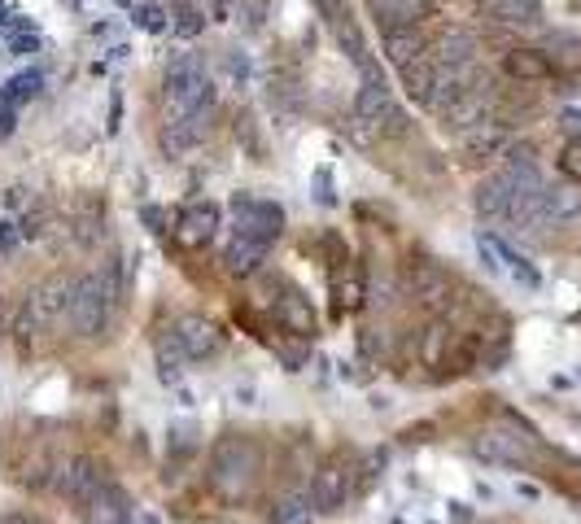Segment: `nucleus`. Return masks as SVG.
Returning a JSON list of instances; mask_svg holds the SVG:
<instances>
[{"label": "nucleus", "instance_id": "f257e3e1", "mask_svg": "<svg viewBox=\"0 0 581 524\" xmlns=\"http://www.w3.org/2000/svg\"><path fill=\"white\" fill-rule=\"evenodd\" d=\"M206 481L223 502H245L254 498L258 481H262V446L245 433H227L210 446V463H206Z\"/></svg>", "mask_w": 581, "mask_h": 524}, {"label": "nucleus", "instance_id": "f03ea898", "mask_svg": "<svg viewBox=\"0 0 581 524\" xmlns=\"http://www.w3.org/2000/svg\"><path fill=\"white\" fill-rule=\"evenodd\" d=\"M127 298L123 280V258L101 262V272H88L75 280V302H71V328L79 337H101L114 320V307Z\"/></svg>", "mask_w": 581, "mask_h": 524}, {"label": "nucleus", "instance_id": "7ed1b4c3", "mask_svg": "<svg viewBox=\"0 0 581 524\" xmlns=\"http://www.w3.org/2000/svg\"><path fill=\"white\" fill-rule=\"evenodd\" d=\"M201 110H214V88L206 79V66L197 53H175L166 66V123L193 118Z\"/></svg>", "mask_w": 581, "mask_h": 524}, {"label": "nucleus", "instance_id": "20e7f679", "mask_svg": "<svg viewBox=\"0 0 581 524\" xmlns=\"http://www.w3.org/2000/svg\"><path fill=\"white\" fill-rule=\"evenodd\" d=\"M71 302H75V280L71 276H49L32 289V298L23 302V315H18V333L32 337V333H45L49 324H58L62 315H71Z\"/></svg>", "mask_w": 581, "mask_h": 524}, {"label": "nucleus", "instance_id": "39448f33", "mask_svg": "<svg viewBox=\"0 0 581 524\" xmlns=\"http://www.w3.org/2000/svg\"><path fill=\"white\" fill-rule=\"evenodd\" d=\"M284 232V210L267 197H254V192H236L232 197V236H245V240H258V245H275Z\"/></svg>", "mask_w": 581, "mask_h": 524}, {"label": "nucleus", "instance_id": "423d86ee", "mask_svg": "<svg viewBox=\"0 0 581 524\" xmlns=\"http://www.w3.org/2000/svg\"><path fill=\"white\" fill-rule=\"evenodd\" d=\"M355 459L350 454H333L316 467L311 476V502L316 511H342L350 498H355Z\"/></svg>", "mask_w": 581, "mask_h": 524}, {"label": "nucleus", "instance_id": "0eeeda50", "mask_svg": "<svg viewBox=\"0 0 581 524\" xmlns=\"http://www.w3.org/2000/svg\"><path fill=\"white\" fill-rule=\"evenodd\" d=\"M58 494L66 498V502H75V507H88L110 481H106V467L92 459V454H71L62 467H58Z\"/></svg>", "mask_w": 581, "mask_h": 524}, {"label": "nucleus", "instance_id": "6e6552de", "mask_svg": "<svg viewBox=\"0 0 581 524\" xmlns=\"http://www.w3.org/2000/svg\"><path fill=\"white\" fill-rule=\"evenodd\" d=\"M533 437L520 433V428H485L472 450L485 459V463H498V467H529L533 463Z\"/></svg>", "mask_w": 581, "mask_h": 524}, {"label": "nucleus", "instance_id": "1a4fd4ad", "mask_svg": "<svg viewBox=\"0 0 581 524\" xmlns=\"http://www.w3.org/2000/svg\"><path fill=\"white\" fill-rule=\"evenodd\" d=\"M355 114H359V123H372V127H381V132H390V136H398V132L407 127V114L398 110V101H394V92L385 88V79L359 88Z\"/></svg>", "mask_w": 581, "mask_h": 524}, {"label": "nucleus", "instance_id": "9d476101", "mask_svg": "<svg viewBox=\"0 0 581 524\" xmlns=\"http://www.w3.org/2000/svg\"><path fill=\"white\" fill-rule=\"evenodd\" d=\"M477 249H481V258H485V267L490 272H507L520 289H537L542 285V276H537V267H533V262L529 258H520L507 240H498V236H490V232H481L477 236Z\"/></svg>", "mask_w": 581, "mask_h": 524}, {"label": "nucleus", "instance_id": "9b49d317", "mask_svg": "<svg viewBox=\"0 0 581 524\" xmlns=\"http://www.w3.org/2000/svg\"><path fill=\"white\" fill-rule=\"evenodd\" d=\"M171 333H175L184 359H214V354H223V328L214 320H206V315H180Z\"/></svg>", "mask_w": 581, "mask_h": 524}, {"label": "nucleus", "instance_id": "f8f14e48", "mask_svg": "<svg viewBox=\"0 0 581 524\" xmlns=\"http://www.w3.org/2000/svg\"><path fill=\"white\" fill-rule=\"evenodd\" d=\"M407 294L416 298V302H424V307H446L450 302V294H455V280L446 276V267H437V262H429V258H416L411 267H407Z\"/></svg>", "mask_w": 581, "mask_h": 524}, {"label": "nucleus", "instance_id": "ddd939ff", "mask_svg": "<svg viewBox=\"0 0 581 524\" xmlns=\"http://www.w3.org/2000/svg\"><path fill=\"white\" fill-rule=\"evenodd\" d=\"M219 219H223V210H219L214 201H188V205L180 210V219H175V240H180L184 249H201V245L214 240Z\"/></svg>", "mask_w": 581, "mask_h": 524}, {"label": "nucleus", "instance_id": "4468645a", "mask_svg": "<svg viewBox=\"0 0 581 524\" xmlns=\"http://www.w3.org/2000/svg\"><path fill=\"white\" fill-rule=\"evenodd\" d=\"M490 79H477L463 97H455L450 101V110L442 114L446 118V127H459V132H472V127H481V123H490Z\"/></svg>", "mask_w": 581, "mask_h": 524}, {"label": "nucleus", "instance_id": "2eb2a0df", "mask_svg": "<svg viewBox=\"0 0 581 524\" xmlns=\"http://www.w3.org/2000/svg\"><path fill=\"white\" fill-rule=\"evenodd\" d=\"M275 324L284 333H294L298 341H311L320 333V320L311 311V298H302L298 289H284V298H275Z\"/></svg>", "mask_w": 581, "mask_h": 524}, {"label": "nucleus", "instance_id": "dca6fc26", "mask_svg": "<svg viewBox=\"0 0 581 524\" xmlns=\"http://www.w3.org/2000/svg\"><path fill=\"white\" fill-rule=\"evenodd\" d=\"M481 10L490 23L516 27V32H529L542 23V0H481Z\"/></svg>", "mask_w": 581, "mask_h": 524}, {"label": "nucleus", "instance_id": "f3484780", "mask_svg": "<svg viewBox=\"0 0 581 524\" xmlns=\"http://www.w3.org/2000/svg\"><path fill=\"white\" fill-rule=\"evenodd\" d=\"M372 10L385 32H403V27H420L424 18H433V0H372Z\"/></svg>", "mask_w": 581, "mask_h": 524}, {"label": "nucleus", "instance_id": "a211bd4d", "mask_svg": "<svg viewBox=\"0 0 581 524\" xmlns=\"http://www.w3.org/2000/svg\"><path fill=\"white\" fill-rule=\"evenodd\" d=\"M429 58L437 62V71H468V66L477 62V40H472V32H463V27H450V32L437 40V49H433Z\"/></svg>", "mask_w": 581, "mask_h": 524}, {"label": "nucleus", "instance_id": "6ab92c4d", "mask_svg": "<svg viewBox=\"0 0 581 524\" xmlns=\"http://www.w3.org/2000/svg\"><path fill=\"white\" fill-rule=\"evenodd\" d=\"M507 149H511V132L498 127V123H481V127H472V132L463 136V153H468L472 162L507 158Z\"/></svg>", "mask_w": 581, "mask_h": 524}, {"label": "nucleus", "instance_id": "aec40b11", "mask_svg": "<svg viewBox=\"0 0 581 524\" xmlns=\"http://www.w3.org/2000/svg\"><path fill=\"white\" fill-rule=\"evenodd\" d=\"M84 511V524H132V502H127V494L119 489V485H106L88 507H79Z\"/></svg>", "mask_w": 581, "mask_h": 524}, {"label": "nucleus", "instance_id": "412c9836", "mask_svg": "<svg viewBox=\"0 0 581 524\" xmlns=\"http://www.w3.org/2000/svg\"><path fill=\"white\" fill-rule=\"evenodd\" d=\"M472 205H477L481 219H507V210H511V179H507L503 171H498V175H485V179L477 184Z\"/></svg>", "mask_w": 581, "mask_h": 524}, {"label": "nucleus", "instance_id": "4be33fe9", "mask_svg": "<svg viewBox=\"0 0 581 524\" xmlns=\"http://www.w3.org/2000/svg\"><path fill=\"white\" fill-rule=\"evenodd\" d=\"M262 258H267V245H258V240H245V236H232L227 240V249H223V267H227V276H254L258 267H262Z\"/></svg>", "mask_w": 581, "mask_h": 524}, {"label": "nucleus", "instance_id": "5701e85b", "mask_svg": "<svg viewBox=\"0 0 581 524\" xmlns=\"http://www.w3.org/2000/svg\"><path fill=\"white\" fill-rule=\"evenodd\" d=\"M403 88L416 105H433V92H437V62L424 53L416 58L411 66H403Z\"/></svg>", "mask_w": 581, "mask_h": 524}, {"label": "nucleus", "instance_id": "b1692460", "mask_svg": "<svg viewBox=\"0 0 581 524\" xmlns=\"http://www.w3.org/2000/svg\"><path fill=\"white\" fill-rule=\"evenodd\" d=\"M381 49H385V58L403 71V66H411L416 58H424L429 53V45H424V36H420V27H403V32H385V40H381Z\"/></svg>", "mask_w": 581, "mask_h": 524}, {"label": "nucleus", "instance_id": "393cba45", "mask_svg": "<svg viewBox=\"0 0 581 524\" xmlns=\"http://www.w3.org/2000/svg\"><path fill=\"white\" fill-rule=\"evenodd\" d=\"M503 71L520 84H537V79H551V58L542 49H511L503 58Z\"/></svg>", "mask_w": 581, "mask_h": 524}, {"label": "nucleus", "instance_id": "a878e982", "mask_svg": "<svg viewBox=\"0 0 581 524\" xmlns=\"http://www.w3.org/2000/svg\"><path fill=\"white\" fill-rule=\"evenodd\" d=\"M206 132H210V110H201V114H193V118H180V123H166L162 149H166V153H184V149H193L197 140H206Z\"/></svg>", "mask_w": 581, "mask_h": 524}, {"label": "nucleus", "instance_id": "bb28decb", "mask_svg": "<svg viewBox=\"0 0 581 524\" xmlns=\"http://www.w3.org/2000/svg\"><path fill=\"white\" fill-rule=\"evenodd\" d=\"M577 214H581V192H577L572 184L546 188V197H542V219H537V223H568V219H577Z\"/></svg>", "mask_w": 581, "mask_h": 524}, {"label": "nucleus", "instance_id": "cd10ccee", "mask_svg": "<svg viewBox=\"0 0 581 524\" xmlns=\"http://www.w3.org/2000/svg\"><path fill=\"white\" fill-rule=\"evenodd\" d=\"M106 232V205L97 197H79L75 205V240L79 245H97Z\"/></svg>", "mask_w": 581, "mask_h": 524}, {"label": "nucleus", "instance_id": "c85d7f7f", "mask_svg": "<svg viewBox=\"0 0 581 524\" xmlns=\"http://www.w3.org/2000/svg\"><path fill=\"white\" fill-rule=\"evenodd\" d=\"M206 10L197 5V0H175L171 5V32L180 36V40H197L201 32H206Z\"/></svg>", "mask_w": 581, "mask_h": 524}, {"label": "nucleus", "instance_id": "c756f323", "mask_svg": "<svg viewBox=\"0 0 581 524\" xmlns=\"http://www.w3.org/2000/svg\"><path fill=\"white\" fill-rule=\"evenodd\" d=\"M450 346H455L450 328L446 324H429L424 328V341H420V363L424 367H446L450 363Z\"/></svg>", "mask_w": 581, "mask_h": 524}, {"label": "nucleus", "instance_id": "7c9ffc66", "mask_svg": "<svg viewBox=\"0 0 581 524\" xmlns=\"http://www.w3.org/2000/svg\"><path fill=\"white\" fill-rule=\"evenodd\" d=\"M271 524H316V502L311 494H284L271 507Z\"/></svg>", "mask_w": 581, "mask_h": 524}, {"label": "nucleus", "instance_id": "2f4dec72", "mask_svg": "<svg viewBox=\"0 0 581 524\" xmlns=\"http://www.w3.org/2000/svg\"><path fill=\"white\" fill-rule=\"evenodd\" d=\"M180 363H184V350H180L175 333L166 328V333L158 337V376H162L166 385H175V380H180Z\"/></svg>", "mask_w": 581, "mask_h": 524}, {"label": "nucleus", "instance_id": "473e14b6", "mask_svg": "<svg viewBox=\"0 0 581 524\" xmlns=\"http://www.w3.org/2000/svg\"><path fill=\"white\" fill-rule=\"evenodd\" d=\"M40 84H45V75H40V71H23V75H14L5 88H0V101L18 110L23 101H32V97L40 92Z\"/></svg>", "mask_w": 581, "mask_h": 524}, {"label": "nucleus", "instance_id": "72a5a7b5", "mask_svg": "<svg viewBox=\"0 0 581 524\" xmlns=\"http://www.w3.org/2000/svg\"><path fill=\"white\" fill-rule=\"evenodd\" d=\"M333 285H337V307H342V311H359V307H363V272L355 267V262L346 267V276L337 272Z\"/></svg>", "mask_w": 581, "mask_h": 524}, {"label": "nucleus", "instance_id": "f704fd0d", "mask_svg": "<svg viewBox=\"0 0 581 524\" xmlns=\"http://www.w3.org/2000/svg\"><path fill=\"white\" fill-rule=\"evenodd\" d=\"M136 23H140L145 32H153V36H158V32H166V27H171V14H166V10H158V5H136Z\"/></svg>", "mask_w": 581, "mask_h": 524}, {"label": "nucleus", "instance_id": "c9c22d12", "mask_svg": "<svg viewBox=\"0 0 581 524\" xmlns=\"http://www.w3.org/2000/svg\"><path fill=\"white\" fill-rule=\"evenodd\" d=\"M559 171H564L568 179H577V184H581V140H572V145L559 153Z\"/></svg>", "mask_w": 581, "mask_h": 524}, {"label": "nucleus", "instance_id": "e433bc0d", "mask_svg": "<svg viewBox=\"0 0 581 524\" xmlns=\"http://www.w3.org/2000/svg\"><path fill=\"white\" fill-rule=\"evenodd\" d=\"M262 14H267V0H240V18H245L249 32L262 27Z\"/></svg>", "mask_w": 581, "mask_h": 524}, {"label": "nucleus", "instance_id": "4c0bfd02", "mask_svg": "<svg viewBox=\"0 0 581 524\" xmlns=\"http://www.w3.org/2000/svg\"><path fill=\"white\" fill-rule=\"evenodd\" d=\"M223 66H227V75H232L236 84H245V75H249V62H245V53H240V49H227V53H223Z\"/></svg>", "mask_w": 581, "mask_h": 524}, {"label": "nucleus", "instance_id": "58836bf2", "mask_svg": "<svg viewBox=\"0 0 581 524\" xmlns=\"http://www.w3.org/2000/svg\"><path fill=\"white\" fill-rule=\"evenodd\" d=\"M316 201H320V205H333V201H337V192H333V175H329V166H320V171H316Z\"/></svg>", "mask_w": 581, "mask_h": 524}, {"label": "nucleus", "instance_id": "ea45409f", "mask_svg": "<svg viewBox=\"0 0 581 524\" xmlns=\"http://www.w3.org/2000/svg\"><path fill=\"white\" fill-rule=\"evenodd\" d=\"M316 5H320V18L333 23V27L346 18V0H316Z\"/></svg>", "mask_w": 581, "mask_h": 524}, {"label": "nucleus", "instance_id": "a19ab883", "mask_svg": "<svg viewBox=\"0 0 581 524\" xmlns=\"http://www.w3.org/2000/svg\"><path fill=\"white\" fill-rule=\"evenodd\" d=\"M14 127H18V110L0 101V145H5V140L14 136Z\"/></svg>", "mask_w": 581, "mask_h": 524}, {"label": "nucleus", "instance_id": "79ce46f5", "mask_svg": "<svg viewBox=\"0 0 581 524\" xmlns=\"http://www.w3.org/2000/svg\"><path fill=\"white\" fill-rule=\"evenodd\" d=\"M10 49H14V53H36V49H40V36H36V32H14V36H10Z\"/></svg>", "mask_w": 581, "mask_h": 524}, {"label": "nucleus", "instance_id": "37998d69", "mask_svg": "<svg viewBox=\"0 0 581 524\" xmlns=\"http://www.w3.org/2000/svg\"><path fill=\"white\" fill-rule=\"evenodd\" d=\"M140 219H145L153 232H166V214H162L158 205H145V210H140Z\"/></svg>", "mask_w": 581, "mask_h": 524}, {"label": "nucleus", "instance_id": "c03bdc74", "mask_svg": "<svg viewBox=\"0 0 581 524\" xmlns=\"http://www.w3.org/2000/svg\"><path fill=\"white\" fill-rule=\"evenodd\" d=\"M106 127H110V136L123 127V97H119V92H114V101H110V123H106Z\"/></svg>", "mask_w": 581, "mask_h": 524}, {"label": "nucleus", "instance_id": "a18cd8bd", "mask_svg": "<svg viewBox=\"0 0 581 524\" xmlns=\"http://www.w3.org/2000/svg\"><path fill=\"white\" fill-rule=\"evenodd\" d=\"M197 5H201L206 14H214V23H223V18H227V0H197Z\"/></svg>", "mask_w": 581, "mask_h": 524}, {"label": "nucleus", "instance_id": "49530a36", "mask_svg": "<svg viewBox=\"0 0 581 524\" xmlns=\"http://www.w3.org/2000/svg\"><path fill=\"white\" fill-rule=\"evenodd\" d=\"M14 245H18V227H14V223H0V249L10 253Z\"/></svg>", "mask_w": 581, "mask_h": 524}, {"label": "nucleus", "instance_id": "de8ad7c7", "mask_svg": "<svg viewBox=\"0 0 581 524\" xmlns=\"http://www.w3.org/2000/svg\"><path fill=\"white\" fill-rule=\"evenodd\" d=\"M45 232V214H27L23 219V236H40Z\"/></svg>", "mask_w": 581, "mask_h": 524}, {"label": "nucleus", "instance_id": "09e8293b", "mask_svg": "<svg viewBox=\"0 0 581 524\" xmlns=\"http://www.w3.org/2000/svg\"><path fill=\"white\" fill-rule=\"evenodd\" d=\"M564 132H581V110H564Z\"/></svg>", "mask_w": 581, "mask_h": 524}, {"label": "nucleus", "instance_id": "8fccbe9b", "mask_svg": "<svg viewBox=\"0 0 581 524\" xmlns=\"http://www.w3.org/2000/svg\"><path fill=\"white\" fill-rule=\"evenodd\" d=\"M0 524H40V520H32V515H18V511H10V515H0Z\"/></svg>", "mask_w": 581, "mask_h": 524}, {"label": "nucleus", "instance_id": "3c124183", "mask_svg": "<svg viewBox=\"0 0 581 524\" xmlns=\"http://www.w3.org/2000/svg\"><path fill=\"white\" fill-rule=\"evenodd\" d=\"M140 524H158V520H153V515H140Z\"/></svg>", "mask_w": 581, "mask_h": 524}]
</instances>
